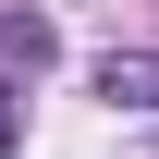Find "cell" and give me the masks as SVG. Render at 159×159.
Listing matches in <instances>:
<instances>
[{
    "instance_id": "obj_1",
    "label": "cell",
    "mask_w": 159,
    "mask_h": 159,
    "mask_svg": "<svg viewBox=\"0 0 159 159\" xmlns=\"http://www.w3.org/2000/svg\"><path fill=\"white\" fill-rule=\"evenodd\" d=\"M0 61H12V74H49L61 61V25L49 12H0Z\"/></svg>"
},
{
    "instance_id": "obj_2",
    "label": "cell",
    "mask_w": 159,
    "mask_h": 159,
    "mask_svg": "<svg viewBox=\"0 0 159 159\" xmlns=\"http://www.w3.org/2000/svg\"><path fill=\"white\" fill-rule=\"evenodd\" d=\"M98 98H110V110H159V61H147V49H135V61L110 49V61H98Z\"/></svg>"
},
{
    "instance_id": "obj_3",
    "label": "cell",
    "mask_w": 159,
    "mask_h": 159,
    "mask_svg": "<svg viewBox=\"0 0 159 159\" xmlns=\"http://www.w3.org/2000/svg\"><path fill=\"white\" fill-rule=\"evenodd\" d=\"M12 122H25V110H12V86H0V147H12Z\"/></svg>"
}]
</instances>
